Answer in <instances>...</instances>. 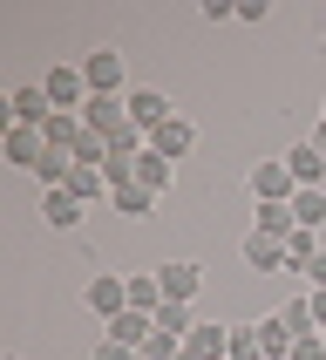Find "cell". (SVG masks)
<instances>
[{"instance_id":"obj_1","label":"cell","mask_w":326,"mask_h":360,"mask_svg":"<svg viewBox=\"0 0 326 360\" xmlns=\"http://www.w3.org/2000/svg\"><path fill=\"white\" fill-rule=\"evenodd\" d=\"M41 89H48V102H55L61 116H82V109H89V75H82V61L75 68H48Z\"/></svg>"},{"instance_id":"obj_2","label":"cell","mask_w":326,"mask_h":360,"mask_svg":"<svg viewBox=\"0 0 326 360\" xmlns=\"http://www.w3.org/2000/svg\"><path fill=\"white\" fill-rule=\"evenodd\" d=\"M252 198L259 204H292V191H299V184H292V170H285V157H265V163H252Z\"/></svg>"},{"instance_id":"obj_3","label":"cell","mask_w":326,"mask_h":360,"mask_svg":"<svg viewBox=\"0 0 326 360\" xmlns=\"http://www.w3.org/2000/svg\"><path fill=\"white\" fill-rule=\"evenodd\" d=\"M48 116H55V102H48L41 82H20L7 96V122H20V129H48Z\"/></svg>"},{"instance_id":"obj_4","label":"cell","mask_w":326,"mask_h":360,"mask_svg":"<svg viewBox=\"0 0 326 360\" xmlns=\"http://www.w3.org/2000/svg\"><path fill=\"white\" fill-rule=\"evenodd\" d=\"M82 129L102 143H116L122 129H129V109H122V96H89V109H82Z\"/></svg>"},{"instance_id":"obj_5","label":"cell","mask_w":326,"mask_h":360,"mask_svg":"<svg viewBox=\"0 0 326 360\" xmlns=\"http://www.w3.org/2000/svg\"><path fill=\"white\" fill-rule=\"evenodd\" d=\"M89 313H102V320L129 313V272H96L89 279Z\"/></svg>"},{"instance_id":"obj_6","label":"cell","mask_w":326,"mask_h":360,"mask_svg":"<svg viewBox=\"0 0 326 360\" xmlns=\"http://www.w3.org/2000/svg\"><path fill=\"white\" fill-rule=\"evenodd\" d=\"M82 75H89V96H122V48L82 55Z\"/></svg>"},{"instance_id":"obj_7","label":"cell","mask_w":326,"mask_h":360,"mask_svg":"<svg viewBox=\"0 0 326 360\" xmlns=\"http://www.w3.org/2000/svg\"><path fill=\"white\" fill-rule=\"evenodd\" d=\"M122 109H129V122H136L143 136H150V129H163V122L177 116V109H170V96H163V89H129V96H122Z\"/></svg>"},{"instance_id":"obj_8","label":"cell","mask_w":326,"mask_h":360,"mask_svg":"<svg viewBox=\"0 0 326 360\" xmlns=\"http://www.w3.org/2000/svg\"><path fill=\"white\" fill-rule=\"evenodd\" d=\"M157 279H163V300L190 306V300L204 292V265H197V259H170V265H157Z\"/></svg>"},{"instance_id":"obj_9","label":"cell","mask_w":326,"mask_h":360,"mask_svg":"<svg viewBox=\"0 0 326 360\" xmlns=\"http://www.w3.org/2000/svg\"><path fill=\"white\" fill-rule=\"evenodd\" d=\"M285 170H292L299 191H326V157H320V143H292V150H285Z\"/></svg>"},{"instance_id":"obj_10","label":"cell","mask_w":326,"mask_h":360,"mask_svg":"<svg viewBox=\"0 0 326 360\" xmlns=\"http://www.w3.org/2000/svg\"><path fill=\"white\" fill-rule=\"evenodd\" d=\"M7 163H14V170H41V163H48V136L7 122Z\"/></svg>"},{"instance_id":"obj_11","label":"cell","mask_w":326,"mask_h":360,"mask_svg":"<svg viewBox=\"0 0 326 360\" xmlns=\"http://www.w3.org/2000/svg\"><path fill=\"white\" fill-rule=\"evenodd\" d=\"M150 150H157V157H170V163H183L190 150H197V129H190L183 116H170L163 129H150Z\"/></svg>"},{"instance_id":"obj_12","label":"cell","mask_w":326,"mask_h":360,"mask_svg":"<svg viewBox=\"0 0 326 360\" xmlns=\"http://www.w3.org/2000/svg\"><path fill=\"white\" fill-rule=\"evenodd\" d=\"M231 354V326H218V320H197V333L183 340V360H224Z\"/></svg>"},{"instance_id":"obj_13","label":"cell","mask_w":326,"mask_h":360,"mask_svg":"<svg viewBox=\"0 0 326 360\" xmlns=\"http://www.w3.org/2000/svg\"><path fill=\"white\" fill-rule=\"evenodd\" d=\"M136 184L150 191V198H170V184H177V163L157 157V150H143V157H136Z\"/></svg>"},{"instance_id":"obj_14","label":"cell","mask_w":326,"mask_h":360,"mask_svg":"<svg viewBox=\"0 0 326 360\" xmlns=\"http://www.w3.org/2000/svg\"><path fill=\"white\" fill-rule=\"evenodd\" d=\"M252 231H259V238H292V231H299V218H292V204H259V211H252Z\"/></svg>"},{"instance_id":"obj_15","label":"cell","mask_w":326,"mask_h":360,"mask_svg":"<svg viewBox=\"0 0 326 360\" xmlns=\"http://www.w3.org/2000/svg\"><path fill=\"white\" fill-rule=\"evenodd\" d=\"M41 218L55 224V231H75L82 224V198L75 191H41Z\"/></svg>"},{"instance_id":"obj_16","label":"cell","mask_w":326,"mask_h":360,"mask_svg":"<svg viewBox=\"0 0 326 360\" xmlns=\"http://www.w3.org/2000/svg\"><path fill=\"white\" fill-rule=\"evenodd\" d=\"M41 136H48V150H61V157H75L82 150V136H89V129H82V116H48V129H41Z\"/></svg>"},{"instance_id":"obj_17","label":"cell","mask_w":326,"mask_h":360,"mask_svg":"<svg viewBox=\"0 0 326 360\" xmlns=\"http://www.w3.org/2000/svg\"><path fill=\"white\" fill-rule=\"evenodd\" d=\"M129 313H150V320L163 313V279L157 272H129Z\"/></svg>"},{"instance_id":"obj_18","label":"cell","mask_w":326,"mask_h":360,"mask_svg":"<svg viewBox=\"0 0 326 360\" xmlns=\"http://www.w3.org/2000/svg\"><path fill=\"white\" fill-rule=\"evenodd\" d=\"M157 204H163V198H150L143 184H122V191H109V211H116V218H150Z\"/></svg>"},{"instance_id":"obj_19","label":"cell","mask_w":326,"mask_h":360,"mask_svg":"<svg viewBox=\"0 0 326 360\" xmlns=\"http://www.w3.org/2000/svg\"><path fill=\"white\" fill-rule=\"evenodd\" d=\"M244 265H252V272H285V245L252 231V238H244Z\"/></svg>"},{"instance_id":"obj_20","label":"cell","mask_w":326,"mask_h":360,"mask_svg":"<svg viewBox=\"0 0 326 360\" xmlns=\"http://www.w3.org/2000/svg\"><path fill=\"white\" fill-rule=\"evenodd\" d=\"M150 333H157V320H150V313H116V320H109V340L136 347V354H143V340H150Z\"/></svg>"},{"instance_id":"obj_21","label":"cell","mask_w":326,"mask_h":360,"mask_svg":"<svg viewBox=\"0 0 326 360\" xmlns=\"http://www.w3.org/2000/svg\"><path fill=\"white\" fill-rule=\"evenodd\" d=\"M326 245H320V231H292L285 238V272H313V259H320Z\"/></svg>"},{"instance_id":"obj_22","label":"cell","mask_w":326,"mask_h":360,"mask_svg":"<svg viewBox=\"0 0 326 360\" xmlns=\"http://www.w3.org/2000/svg\"><path fill=\"white\" fill-rule=\"evenodd\" d=\"M292 218H299V231H320L326 224V191H292Z\"/></svg>"},{"instance_id":"obj_23","label":"cell","mask_w":326,"mask_h":360,"mask_svg":"<svg viewBox=\"0 0 326 360\" xmlns=\"http://www.w3.org/2000/svg\"><path fill=\"white\" fill-rule=\"evenodd\" d=\"M279 326L292 333V340H299V333H320V326H313V300H306V292H299V300H285L279 306Z\"/></svg>"},{"instance_id":"obj_24","label":"cell","mask_w":326,"mask_h":360,"mask_svg":"<svg viewBox=\"0 0 326 360\" xmlns=\"http://www.w3.org/2000/svg\"><path fill=\"white\" fill-rule=\"evenodd\" d=\"M224 360H265V347H259V320L231 326V354H224Z\"/></svg>"},{"instance_id":"obj_25","label":"cell","mask_w":326,"mask_h":360,"mask_svg":"<svg viewBox=\"0 0 326 360\" xmlns=\"http://www.w3.org/2000/svg\"><path fill=\"white\" fill-rule=\"evenodd\" d=\"M259 347H265V360H285V354H292V333L279 326V313H272V320H259Z\"/></svg>"},{"instance_id":"obj_26","label":"cell","mask_w":326,"mask_h":360,"mask_svg":"<svg viewBox=\"0 0 326 360\" xmlns=\"http://www.w3.org/2000/svg\"><path fill=\"white\" fill-rule=\"evenodd\" d=\"M157 326H163V333H177V340H190V333H197V320H190V306H177V300H163Z\"/></svg>"},{"instance_id":"obj_27","label":"cell","mask_w":326,"mask_h":360,"mask_svg":"<svg viewBox=\"0 0 326 360\" xmlns=\"http://www.w3.org/2000/svg\"><path fill=\"white\" fill-rule=\"evenodd\" d=\"M285 360H326V333H299Z\"/></svg>"},{"instance_id":"obj_28","label":"cell","mask_w":326,"mask_h":360,"mask_svg":"<svg viewBox=\"0 0 326 360\" xmlns=\"http://www.w3.org/2000/svg\"><path fill=\"white\" fill-rule=\"evenodd\" d=\"M96 360H136V347H122V340H109V333H102V347H96Z\"/></svg>"},{"instance_id":"obj_29","label":"cell","mask_w":326,"mask_h":360,"mask_svg":"<svg viewBox=\"0 0 326 360\" xmlns=\"http://www.w3.org/2000/svg\"><path fill=\"white\" fill-rule=\"evenodd\" d=\"M306 300H313V326L326 333V285H320V292H306Z\"/></svg>"},{"instance_id":"obj_30","label":"cell","mask_w":326,"mask_h":360,"mask_svg":"<svg viewBox=\"0 0 326 360\" xmlns=\"http://www.w3.org/2000/svg\"><path fill=\"white\" fill-rule=\"evenodd\" d=\"M306 279H313V292H320V285H326V252H320V259H313V272H306Z\"/></svg>"},{"instance_id":"obj_31","label":"cell","mask_w":326,"mask_h":360,"mask_svg":"<svg viewBox=\"0 0 326 360\" xmlns=\"http://www.w3.org/2000/svg\"><path fill=\"white\" fill-rule=\"evenodd\" d=\"M313 143H320V157H326V129H320V136H313Z\"/></svg>"},{"instance_id":"obj_32","label":"cell","mask_w":326,"mask_h":360,"mask_svg":"<svg viewBox=\"0 0 326 360\" xmlns=\"http://www.w3.org/2000/svg\"><path fill=\"white\" fill-rule=\"evenodd\" d=\"M7 360H20V354H7Z\"/></svg>"}]
</instances>
